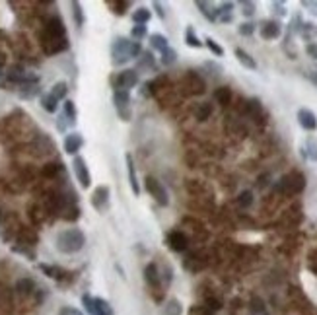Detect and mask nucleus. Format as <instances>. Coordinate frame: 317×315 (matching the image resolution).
Wrapping results in <instances>:
<instances>
[{
  "label": "nucleus",
  "mask_w": 317,
  "mask_h": 315,
  "mask_svg": "<svg viewBox=\"0 0 317 315\" xmlns=\"http://www.w3.org/2000/svg\"><path fill=\"white\" fill-rule=\"evenodd\" d=\"M62 171V165L56 161V163H47L45 167H43V175L45 177H56V173H60Z\"/></svg>",
  "instance_id": "41"
},
{
  "label": "nucleus",
  "mask_w": 317,
  "mask_h": 315,
  "mask_svg": "<svg viewBox=\"0 0 317 315\" xmlns=\"http://www.w3.org/2000/svg\"><path fill=\"white\" fill-rule=\"evenodd\" d=\"M154 10H156V14L159 16V20H165V12H163V6L159 2H154Z\"/></svg>",
  "instance_id": "52"
},
{
  "label": "nucleus",
  "mask_w": 317,
  "mask_h": 315,
  "mask_svg": "<svg viewBox=\"0 0 317 315\" xmlns=\"http://www.w3.org/2000/svg\"><path fill=\"white\" fill-rule=\"evenodd\" d=\"M211 113H212V105L211 104L199 105V109H197V119H199V121H207V119L211 117Z\"/></svg>",
  "instance_id": "42"
},
{
  "label": "nucleus",
  "mask_w": 317,
  "mask_h": 315,
  "mask_svg": "<svg viewBox=\"0 0 317 315\" xmlns=\"http://www.w3.org/2000/svg\"><path fill=\"white\" fill-rule=\"evenodd\" d=\"M113 104H115L119 119H123L125 123L131 121V117H132V111H131V92L115 90L113 92Z\"/></svg>",
  "instance_id": "5"
},
{
  "label": "nucleus",
  "mask_w": 317,
  "mask_h": 315,
  "mask_svg": "<svg viewBox=\"0 0 317 315\" xmlns=\"http://www.w3.org/2000/svg\"><path fill=\"white\" fill-rule=\"evenodd\" d=\"M167 245H169L171 251L183 253V251H187V247H189V239H187V236H185L183 232L173 230V232L167 234Z\"/></svg>",
  "instance_id": "10"
},
{
  "label": "nucleus",
  "mask_w": 317,
  "mask_h": 315,
  "mask_svg": "<svg viewBox=\"0 0 317 315\" xmlns=\"http://www.w3.org/2000/svg\"><path fill=\"white\" fill-rule=\"evenodd\" d=\"M255 2H247V0H243L241 2V14L245 16V18H251L253 14H255Z\"/></svg>",
  "instance_id": "43"
},
{
  "label": "nucleus",
  "mask_w": 317,
  "mask_h": 315,
  "mask_svg": "<svg viewBox=\"0 0 317 315\" xmlns=\"http://www.w3.org/2000/svg\"><path fill=\"white\" fill-rule=\"evenodd\" d=\"M138 84V70H123L119 72V76L115 78V90H123V92H131L132 88H136Z\"/></svg>",
  "instance_id": "8"
},
{
  "label": "nucleus",
  "mask_w": 317,
  "mask_h": 315,
  "mask_svg": "<svg viewBox=\"0 0 317 315\" xmlns=\"http://www.w3.org/2000/svg\"><path fill=\"white\" fill-rule=\"evenodd\" d=\"M238 205L241 209H249L253 205V193L251 191H241L239 197H238Z\"/></svg>",
  "instance_id": "36"
},
{
  "label": "nucleus",
  "mask_w": 317,
  "mask_h": 315,
  "mask_svg": "<svg viewBox=\"0 0 317 315\" xmlns=\"http://www.w3.org/2000/svg\"><path fill=\"white\" fill-rule=\"evenodd\" d=\"M272 12L278 14L280 18L286 16V8H284V2H272Z\"/></svg>",
  "instance_id": "48"
},
{
  "label": "nucleus",
  "mask_w": 317,
  "mask_h": 315,
  "mask_svg": "<svg viewBox=\"0 0 317 315\" xmlns=\"http://www.w3.org/2000/svg\"><path fill=\"white\" fill-rule=\"evenodd\" d=\"M131 43L132 41L127 39V37H117L113 41V45H111V62L115 66H123L132 58L131 56Z\"/></svg>",
  "instance_id": "4"
},
{
  "label": "nucleus",
  "mask_w": 317,
  "mask_h": 315,
  "mask_svg": "<svg viewBox=\"0 0 317 315\" xmlns=\"http://www.w3.org/2000/svg\"><path fill=\"white\" fill-rule=\"evenodd\" d=\"M39 92H41L39 84H24V86H20V90H18V94H20L22 98H26V100H29V98L37 96Z\"/></svg>",
  "instance_id": "27"
},
{
  "label": "nucleus",
  "mask_w": 317,
  "mask_h": 315,
  "mask_svg": "<svg viewBox=\"0 0 317 315\" xmlns=\"http://www.w3.org/2000/svg\"><path fill=\"white\" fill-rule=\"evenodd\" d=\"M144 185H146V191L150 193V197L158 203L159 207H167L169 205V197H167V191L165 187L161 185V181H158L156 177H146L144 179Z\"/></svg>",
  "instance_id": "6"
},
{
  "label": "nucleus",
  "mask_w": 317,
  "mask_h": 315,
  "mask_svg": "<svg viewBox=\"0 0 317 315\" xmlns=\"http://www.w3.org/2000/svg\"><path fill=\"white\" fill-rule=\"evenodd\" d=\"M96 315H113V308L104 298H96Z\"/></svg>",
  "instance_id": "33"
},
{
  "label": "nucleus",
  "mask_w": 317,
  "mask_h": 315,
  "mask_svg": "<svg viewBox=\"0 0 317 315\" xmlns=\"http://www.w3.org/2000/svg\"><path fill=\"white\" fill-rule=\"evenodd\" d=\"M175 60H177V52H175V49L167 47L165 51L159 52V62H161L163 66H171V64H175Z\"/></svg>",
  "instance_id": "32"
},
{
  "label": "nucleus",
  "mask_w": 317,
  "mask_h": 315,
  "mask_svg": "<svg viewBox=\"0 0 317 315\" xmlns=\"http://www.w3.org/2000/svg\"><path fill=\"white\" fill-rule=\"evenodd\" d=\"M4 62H6V56H4V54H2V52H0V68H2V66H4Z\"/></svg>",
  "instance_id": "53"
},
{
  "label": "nucleus",
  "mask_w": 317,
  "mask_h": 315,
  "mask_svg": "<svg viewBox=\"0 0 317 315\" xmlns=\"http://www.w3.org/2000/svg\"><path fill=\"white\" fill-rule=\"evenodd\" d=\"M298 123H300V127L304 129V131H316L317 129V117L316 113L312 111V109H300L298 111Z\"/></svg>",
  "instance_id": "13"
},
{
  "label": "nucleus",
  "mask_w": 317,
  "mask_h": 315,
  "mask_svg": "<svg viewBox=\"0 0 317 315\" xmlns=\"http://www.w3.org/2000/svg\"><path fill=\"white\" fill-rule=\"evenodd\" d=\"M72 169H74V175L80 183L82 189H88L92 185V175H90V169L86 165V159L82 156H76L72 159Z\"/></svg>",
  "instance_id": "7"
},
{
  "label": "nucleus",
  "mask_w": 317,
  "mask_h": 315,
  "mask_svg": "<svg viewBox=\"0 0 317 315\" xmlns=\"http://www.w3.org/2000/svg\"><path fill=\"white\" fill-rule=\"evenodd\" d=\"M150 47L158 52L165 51V49L169 47L167 37H165V35H161V33H152V35H150Z\"/></svg>",
  "instance_id": "20"
},
{
  "label": "nucleus",
  "mask_w": 317,
  "mask_h": 315,
  "mask_svg": "<svg viewBox=\"0 0 317 315\" xmlns=\"http://www.w3.org/2000/svg\"><path fill=\"white\" fill-rule=\"evenodd\" d=\"M129 6H131L129 2H117V4H115V8H117V10H115V14L125 16V12H127V8H129Z\"/></svg>",
  "instance_id": "49"
},
{
  "label": "nucleus",
  "mask_w": 317,
  "mask_h": 315,
  "mask_svg": "<svg viewBox=\"0 0 317 315\" xmlns=\"http://www.w3.org/2000/svg\"><path fill=\"white\" fill-rule=\"evenodd\" d=\"M154 68H156L154 54L150 51H142V54L138 56V70H154Z\"/></svg>",
  "instance_id": "19"
},
{
  "label": "nucleus",
  "mask_w": 317,
  "mask_h": 315,
  "mask_svg": "<svg viewBox=\"0 0 317 315\" xmlns=\"http://www.w3.org/2000/svg\"><path fill=\"white\" fill-rule=\"evenodd\" d=\"M144 280H146V284H148L154 292L161 290V274H159L158 264H156V262H148V264H146V268H144Z\"/></svg>",
  "instance_id": "12"
},
{
  "label": "nucleus",
  "mask_w": 317,
  "mask_h": 315,
  "mask_svg": "<svg viewBox=\"0 0 317 315\" xmlns=\"http://www.w3.org/2000/svg\"><path fill=\"white\" fill-rule=\"evenodd\" d=\"M16 290H18L20 294H31V292L35 290V282H33L31 278H20V280L16 282Z\"/></svg>",
  "instance_id": "30"
},
{
  "label": "nucleus",
  "mask_w": 317,
  "mask_h": 315,
  "mask_svg": "<svg viewBox=\"0 0 317 315\" xmlns=\"http://www.w3.org/2000/svg\"><path fill=\"white\" fill-rule=\"evenodd\" d=\"M64 152L66 154H76L82 146H84V138H82V134L80 132H70V134H66V138H64Z\"/></svg>",
  "instance_id": "14"
},
{
  "label": "nucleus",
  "mask_w": 317,
  "mask_h": 315,
  "mask_svg": "<svg viewBox=\"0 0 317 315\" xmlns=\"http://www.w3.org/2000/svg\"><path fill=\"white\" fill-rule=\"evenodd\" d=\"M255 29H257V24H253V22H243V24L238 27L239 35H243V37L253 35V33H255Z\"/></svg>",
  "instance_id": "37"
},
{
  "label": "nucleus",
  "mask_w": 317,
  "mask_h": 315,
  "mask_svg": "<svg viewBox=\"0 0 317 315\" xmlns=\"http://www.w3.org/2000/svg\"><path fill=\"white\" fill-rule=\"evenodd\" d=\"M181 314H183V308H181V302H179V300L171 298V300L165 302V306H163V315H181Z\"/></svg>",
  "instance_id": "26"
},
{
  "label": "nucleus",
  "mask_w": 317,
  "mask_h": 315,
  "mask_svg": "<svg viewBox=\"0 0 317 315\" xmlns=\"http://www.w3.org/2000/svg\"><path fill=\"white\" fill-rule=\"evenodd\" d=\"M304 8H308V12H312L314 16H317V2H310V0H304L302 2Z\"/></svg>",
  "instance_id": "50"
},
{
  "label": "nucleus",
  "mask_w": 317,
  "mask_h": 315,
  "mask_svg": "<svg viewBox=\"0 0 317 315\" xmlns=\"http://www.w3.org/2000/svg\"><path fill=\"white\" fill-rule=\"evenodd\" d=\"M56 315H84L80 310H76V308H72V306H64V308H60L58 310V314Z\"/></svg>",
  "instance_id": "46"
},
{
  "label": "nucleus",
  "mask_w": 317,
  "mask_h": 315,
  "mask_svg": "<svg viewBox=\"0 0 317 315\" xmlns=\"http://www.w3.org/2000/svg\"><path fill=\"white\" fill-rule=\"evenodd\" d=\"M195 6L199 8V12H201L209 22H216V20H218V8H216V6H212L211 2H203V0H199V2H195Z\"/></svg>",
  "instance_id": "16"
},
{
  "label": "nucleus",
  "mask_w": 317,
  "mask_h": 315,
  "mask_svg": "<svg viewBox=\"0 0 317 315\" xmlns=\"http://www.w3.org/2000/svg\"><path fill=\"white\" fill-rule=\"evenodd\" d=\"M185 43H187L189 47H193V49H201V47H203V41L197 37L193 26H187V29H185Z\"/></svg>",
  "instance_id": "23"
},
{
  "label": "nucleus",
  "mask_w": 317,
  "mask_h": 315,
  "mask_svg": "<svg viewBox=\"0 0 317 315\" xmlns=\"http://www.w3.org/2000/svg\"><path fill=\"white\" fill-rule=\"evenodd\" d=\"M82 306H84V310H86L90 315H96V298L84 294V296H82Z\"/></svg>",
  "instance_id": "39"
},
{
  "label": "nucleus",
  "mask_w": 317,
  "mask_h": 315,
  "mask_svg": "<svg viewBox=\"0 0 317 315\" xmlns=\"http://www.w3.org/2000/svg\"><path fill=\"white\" fill-rule=\"evenodd\" d=\"M109 195H111L109 187L107 185H100L94 191V195H92V207L98 210V212H106L109 209Z\"/></svg>",
  "instance_id": "9"
},
{
  "label": "nucleus",
  "mask_w": 317,
  "mask_h": 315,
  "mask_svg": "<svg viewBox=\"0 0 317 315\" xmlns=\"http://www.w3.org/2000/svg\"><path fill=\"white\" fill-rule=\"evenodd\" d=\"M214 98H216V102L220 105H226L232 102V90L230 88H226V86H222V88H218L216 92H214Z\"/></svg>",
  "instance_id": "28"
},
{
  "label": "nucleus",
  "mask_w": 317,
  "mask_h": 315,
  "mask_svg": "<svg viewBox=\"0 0 317 315\" xmlns=\"http://www.w3.org/2000/svg\"><path fill=\"white\" fill-rule=\"evenodd\" d=\"M205 45L209 47V51H211L212 54H216V56H224V47H222V45H218L212 37H207V39H205Z\"/></svg>",
  "instance_id": "38"
},
{
  "label": "nucleus",
  "mask_w": 317,
  "mask_h": 315,
  "mask_svg": "<svg viewBox=\"0 0 317 315\" xmlns=\"http://www.w3.org/2000/svg\"><path fill=\"white\" fill-rule=\"evenodd\" d=\"M41 107H43L47 113H56V109H58V100H54L51 94H43V96H41Z\"/></svg>",
  "instance_id": "31"
},
{
  "label": "nucleus",
  "mask_w": 317,
  "mask_h": 315,
  "mask_svg": "<svg viewBox=\"0 0 317 315\" xmlns=\"http://www.w3.org/2000/svg\"><path fill=\"white\" fill-rule=\"evenodd\" d=\"M70 127V123H68V119L64 117V115H58V119H56V129L60 131V132H66V129Z\"/></svg>",
  "instance_id": "45"
},
{
  "label": "nucleus",
  "mask_w": 317,
  "mask_h": 315,
  "mask_svg": "<svg viewBox=\"0 0 317 315\" xmlns=\"http://www.w3.org/2000/svg\"><path fill=\"white\" fill-rule=\"evenodd\" d=\"M43 49L47 54L54 52H62L68 49V37H66V27L62 24V20L58 16L49 18V22L45 24L43 29Z\"/></svg>",
  "instance_id": "1"
},
{
  "label": "nucleus",
  "mask_w": 317,
  "mask_h": 315,
  "mask_svg": "<svg viewBox=\"0 0 317 315\" xmlns=\"http://www.w3.org/2000/svg\"><path fill=\"white\" fill-rule=\"evenodd\" d=\"M234 20V2H224L218 6V20L222 24H230Z\"/></svg>",
  "instance_id": "17"
},
{
  "label": "nucleus",
  "mask_w": 317,
  "mask_h": 315,
  "mask_svg": "<svg viewBox=\"0 0 317 315\" xmlns=\"http://www.w3.org/2000/svg\"><path fill=\"white\" fill-rule=\"evenodd\" d=\"M39 268L49 276V278H54V280H64V270L60 266H54V264H39Z\"/></svg>",
  "instance_id": "22"
},
{
  "label": "nucleus",
  "mask_w": 317,
  "mask_h": 315,
  "mask_svg": "<svg viewBox=\"0 0 317 315\" xmlns=\"http://www.w3.org/2000/svg\"><path fill=\"white\" fill-rule=\"evenodd\" d=\"M259 33L263 39H278L280 33H282V24L278 20H264L261 22V27H259Z\"/></svg>",
  "instance_id": "11"
},
{
  "label": "nucleus",
  "mask_w": 317,
  "mask_h": 315,
  "mask_svg": "<svg viewBox=\"0 0 317 315\" xmlns=\"http://www.w3.org/2000/svg\"><path fill=\"white\" fill-rule=\"evenodd\" d=\"M300 35H302L304 39H308V41H310L312 37H316V35H317V27L314 26V24H310V22H308V24H304V26H302Z\"/></svg>",
  "instance_id": "40"
},
{
  "label": "nucleus",
  "mask_w": 317,
  "mask_h": 315,
  "mask_svg": "<svg viewBox=\"0 0 317 315\" xmlns=\"http://www.w3.org/2000/svg\"><path fill=\"white\" fill-rule=\"evenodd\" d=\"M150 18H152V12L148 8H136L134 14H132V22L136 26H146L150 22Z\"/></svg>",
  "instance_id": "21"
},
{
  "label": "nucleus",
  "mask_w": 317,
  "mask_h": 315,
  "mask_svg": "<svg viewBox=\"0 0 317 315\" xmlns=\"http://www.w3.org/2000/svg\"><path fill=\"white\" fill-rule=\"evenodd\" d=\"M125 161H127V173H129V185L134 193V197L140 195V185H138V179H136V169H134V161H132V156L127 154L125 156Z\"/></svg>",
  "instance_id": "15"
},
{
  "label": "nucleus",
  "mask_w": 317,
  "mask_h": 315,
  "mask_svg": "<svg viewBox=\"0 0 317 315\" xmlns=\"http://www.w3.org/2000/svg\"><path fill=\"white\" fill-rule=\"evenodd\" d=\"M236 58H238V62H239L243 68L257 70V62H255V58H253L247 51H243V49H236Z\"/></svg>",
  "instance_id": "18"
},
{
  "label": "nucleus",
  "mask_w": 317,
  "mask_h": 315,
  "mask_svg": "<svg viewBox=\"0 0 317 315\" xmlns=\"http://www.w3.org/2000/svg\"><path fill=\"white\" fill-rule=\"evenodd\" d=\"M306 189V177L300 171H290L284 177H280L276 191L282 195H298Z\"/></svg>",
  "instance_id": "3"
},
{
  "label": "nucleus",
  "mask_w": 317,
  "mask_h": 315,
  "mask_svg": "<svg viewBox=\"0 0 317 315\" xmlns=\"http://www.w3.org/2000/svg\"><path fill=\"white\" fill-rule=\"evenodd\" d=\"M140 54H142V45H140L138 41H132V43H131V56H132V58H138Z\"/></svg>",
  "instance_id": "47"
},
{
  "label": "nucleus",
  "mask_w": 317,
  "mask_h": 315,
  "mask_svg": "<svg viewBox=\"0 0 317 315\" xmlns=\"http://www.w3.org/2000/svg\"><path fill=\"white\" fill-rule=\"evenodd\" d=\"M72 16H74L76 27L80 29V27L84 26V12H82V6H80V2H72Z\"/></svg>",
  "instance_id": "34"
},
{
  "label": "nucleus",
  "mask_w": 317,
  "mask_h": 315,
  "mask_svg": "<svg viewBox=\"0 0 317 315\" xmlns=\"http://www.w3.org/2000/svg\"><path fill=\"white\" fill-rule=\"evenodd\" d=\"M62 115L68 119V123H70V125H76L78 111H76V105H74L72 100H64V111H62Z\"/></svg>",
  "instance_id": "25"
},
{
  "label": "nucleus",
  "mask_w": 317,
  "mask_h": 315,
  "mask_svg": "<svg viewBox=\"0 0 317 315\" xmlns=\"http://www.w3.org/2000/svg\"><path fill=\"white\" fill-rule=\"evenodd\" d=\"M306 52H308L312 58H317V43H308V45H306Z\"/></svg>",
  "instance_id": "51"
},
{
  "label": "nucleus",
  "mask_w": 317,
  "mask_h": 315,
  "mask_svg": "<svg viewBox=\"0 0 317 315\" xmlns=\"http://www.w3.org/2000/svg\"><path fill=\"white\" fill-rule=\"evenodd\" d=\"M302 154H304V158H308V159H312V161H317V140L316 138L310 136V138L306 140V146H304Z\"/></svg>",
  "instance_id": "24"
},
{
  "label": "nucleus",
  "mask_w": 317,
  "mask_h": 315,
  "mask_svg": "<svg viewBox=\"0 0 317 315\" xmlns=\"http://www.w3.org/2000/svg\"><path fill=\"white\" fill-rule=\"evenodd\" d=\"M51 96H53L54 100H66V94H68V84L66 82H56L53 88H51V92H49Z\"/></svg>",
  "instance_id": "29"
},
{
  "label": "nucleus",
  "mask_w": 317,
  "mask_h": 315,
  "mask_svg": "<svg viewBox=\"0 0 317 315\" xmlns=\"http://www.w3.org/2000/svg\"><path fill=\"white\" fill-rule=\"evenodd\" d=\"M146 35H148L146 26H132V29H131V37H132V41H138V43H140Z\"/></svg>",
  "instance_id": "35"
},
{
  "label": "nucleus",
  "mask_w": 317,
  "mask_h": 315,
  "mask_svg": "<svg viewBox=\"0 0 317 315\" xmlns=\"http://www.w3.org/2000/svg\"><path fill=\"white\" fill-rule=\"evenodd\" d=\"M54 245H56V249L60 253L72 255V253H78L86 245V236L78 228H68V230L58 232V236L54 239Z\"/></svg>",
  "instance_id": "2"
},
{
  "label": "nucleus",
  "mask_w": 317,
  "mask_h": 315,
  "mask_svg": "<svg viewBox=\"0 0 317 315\" xmlns=\"http://www.w3.org/2000/svg\"><path fill=\"white\" fill-rule=\"evenodd\" d=\"M251 312L255 315L264 314V304L261 298H253V300H251Z\"/></svg>",
  "instance_id": "44"
}]
</instances>
